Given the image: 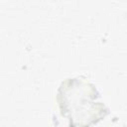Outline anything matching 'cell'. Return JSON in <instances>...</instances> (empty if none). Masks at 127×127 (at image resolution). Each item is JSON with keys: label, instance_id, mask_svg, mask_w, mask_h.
Masks as SVG:
<instances>
[{"label": "cell", "instance_id": "obj_1", "mask_svg": "<svg viewBox=\"0 0 127 127\" xmlns=\"http://www.w3.org/2000/svg\"><path fill=\"white\" fill-rule=\"evenodd\" d=\"M101 98L97 86L84 75L63 79L56 95L60 114L68 127H91L108 116L110 108Z\"/></svg>", "mask_w": 127, "mask_h": 127}]
</instances>
